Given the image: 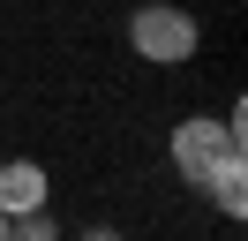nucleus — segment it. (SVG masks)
I'll return each instance as SVG.
<instances>
[{
  "label": "nucleus",
  "mask_w": 248,
  "mask_h": 241,
  "mask_svg": "<svg viewBox=\"0 0 248 241\" xmlns=\"http://www.w3.org/2000/svg\"><path fill=\"white\" fill-rule=\"evenodd\" d=\"M128 45H136L151 68H181V60H196L203 30H196V15H188V8L151 0V8H136V15H128Z\"/></svg>",
  "instance_id": "obj_2"
},
{
  "label": "nucleus",
  "mask_w": 248,
  "mask_h": 241,
  "mask_svg": "<svg viewBox=\"0 0 248 241\" xmlns=\"http://www.w3.org/2000/svg\"><path fill=\"white\" fill-rule=\"evenodd\" d=\"M83 241H121V226H91V234H83Z\"/></svg>",
  "instance_id": "obj_5"
},
{
  "label": "nucleus",
  "mask_w": 248,
  "mask_h": 241,
  "mask_svg": "<svg viewBox=\"0 0 248 241\" xmlns=\"http://www.w3.org/2000/svg\"><path fill=\"white\" fill-rule=\"evenodd\" d=\"M46 196H53V181H46V166H38V158L0 166V211H8V219H23V211H46Z\"/></svg>",
  "instance_id": "obj_3"
},
{
  "label": "nucleus",
  "mask_w": 248,
  "mask_h": 241,
  "mask_svg": "<svg viewBox=\"0 0 248 241\" xmlns=\"http://www.w3.org/2000/svg\"><path fill=\"white\" fill-rule=\"evenodd\" d=\"M248 151V105H233L226 120H181V128H173V173L188 181V189H203V181L218 173V166L226 158H241Z\"/></svg>",
  "instance_id": "obj_1"
},
{
  "label": "nucleus",
  "mask_w": 248,
  "mask_h": 241,
  "mask_svg": "<svg viewBox=\"0 0 248 241\" xmlns=\"http://www.w3.org/2000/svg\"><path fill=\"white\" fill-rule=\"evenodd\" d=\"M0 241H8V211H0Z\"/></svg>",
  "instance_id": "obj_6"
},
{
  "label": "nucleus",
  "mask_w": 248,
  "mask_h": 241,
  "mask_svg": "<svg viewBox=\"0 0 248 241\" xmlns=\"http://www.w3.org/2000/svg\"><path fill=\"white\" fill-rule=\"evenodd\" d=\"M203 189H211V204L226 211V219H241V211H248V158H226Z\"/></svg>",
  "instance_id": "obj_4"
}]
</instances>
